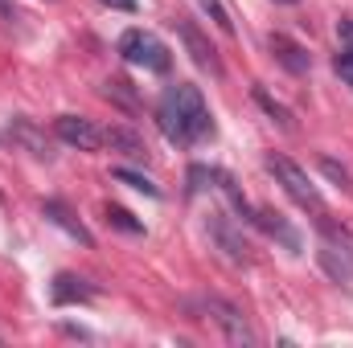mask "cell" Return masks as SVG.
Segmentation results:
<instances>
[{
	"mask_svg": "<svg viewBox=\"0 0 353 348\" xmlns=\"http://www.w3.org/2000/svg\"><path fill=\"white\" fill-rule=\"evenodd\" d=\"M337 37L345 41V50H353V21H337Z\"/></svg>",
	"mask_w": 353,
	"mask_h": 348,
	"instance_id": "7402d4cb",
	"label": "cell"
},
{
	"mask_svg": "<svg viewBox=\"0 0 353 348\" xmlns=\"http://www.w3.org/2000/svg\"><path fill=\"white\" fill-rule=\"evenodd\" d=\"M218 176V168H205V164H193L189 168V193H201V188H210V180Z\"/></svg>",
	"mask_w": 353,
	"mask_h": 348,
	"instance_id": "d6986e66",
	"label": "cell"
},
{
	"mask_svg": "<svg viewBox=\"0 0 353 348\" xmlns=\"http://www.w3.org/2000/svg\"><path fill=\"white\" fill-rule=\"evenodd\" d=\"M107 226H115V230H123V234H144V226H140L128 209H119V205H107Z\"/></svg>",
	"mask_w": 353,
	"mask_h": 348,
	"instance_id": "2e32d148",
	"label": "cell"
},
{
	"mask_svg": "<svg viewBox=\"0 0 353 348\" xmlns=\"http://www.w3.org/2000/svg\"><path fill=\"white\" fill-rule=\"evenodd\" d=\"M115 180H123V184H132V188H140V193H148V197H161V188L148 180L144 173H132V168H115Z\"/></svg>",
	"mask_w": 353,
	"mask_h": 348,
	"instance_id": "e0dca14e",
	"label": "cell"
},
{
	"mask_svg": "<svg viewBox=\"0 0 353 348\" xmlns=\"http://www.w3.org/2000/svg\"><path fill=\"white\" fill-rule=\"evenodd\" d=\"M210 238L226 250V259H234V262H247V242H243V234L222 217V213H214L210 217Z\"/></svg>",
	"mask_w": 353,
	"mask_h": 348,
	"instance_id": "9c48e42d",
	"label": "cell"
},
{
	"mask_svg": "<svg viewBox=\"0 0 353 348\" xmlns=\"http://www.w3.org/2000/svg\"><path fill=\"white\" fill-rule=\"evenodd\" d=\"M12 140H17V144H25V148H29L33 156H41V160L50 156V144H46V135H41V131H37L29 119H12Z\"/></svg>",
	"mask_w": 353,
	"mask_h": 348,
	"instance_id": "5bb4252c",
	"label": "cell"
},
{
	"mask_svg": "<svg viewBox=\"0 0 353 348\" xmlns=\"http://www.w3.org/2000/svg\"><path fill=\"white\" fill-rule=\"evenodd\" d=\"M119 54H123L132 66H144V70H152V74H165V70L173 66L169 45H165L157 33H148V29H128V33L119 37Z\"/></svg>",
	"mask_w": 353,
	"mask_h": 348,
	"instance_id": "3957f363",
	"label": "cell"
},
{
	"mask_svg": "<svg viewBox=\"0 0 353 348\" xmlns=\"http://www.w3.org/2000/svg\"><path fill=\"white\" fill-rule=\"evenodd\" d=\"M263 234H271V238H279L288 250H300V234L283 221V213H275V209H255V217H251Z\"/></svg>",
	"mask_w": 353,
	"mask_h": 348,
	"instance_id": "30bf717a",
	"label": "cell"
},
{
	"mask_svg": "<svg viewBox=\"0 0 353 348\" xmlns=\"http://www.w3.org/2000/svg\"><path fill=\"white\" fill-rule=\"evenodd\" d=\"M176 33H181V41H185V50H189V58L201 66V70H210V74H222V66H218V54H214V45L197 33V25L193 21H185V17H176Z\"/></svg>",
	"mask_w": 353,
	"mask_h": 348,
	"instance_id": "8992f818",
	"label": "cell"
},
{
	"mask_svg": "<svg viewBox=\"0 0 353 348\" xmlns=\"http://www.w3.org/2000/svg\"><path fill=\"white\" fill-rule=\"evenodd\" d=\"M316 259H321V266H325V274H329V279H337V283H350V287H353V246L325 242V246L316 250Z\"/></svg>",
	"mask_w": 353,
	"mask_h": 348,
	"instance_id": "ba28073f",
	"label": "cell"
},
{
	"mask_svg": "<svg viewBox=\"0 0 353 348\" xmlns=\"http://www.w3.org/2000/svg\"><path fill=\"white\" fill-rule=\"evenodd\" d=\"M50 295H54L58 307H66V303H87L90 295H94V287H87V279H79V274H58L54 287H50Z\"/></svg>",
	"mask_w": 353,
	"mask_h": 348,
	"instance_id": "8fae6325",
	"label": "cell"
},
{
	"mask_svg": "<svg viewBox=\"0 0 353 348\" xmlns=\"http://www.w3.org/2000/svg\"><path fill=\"white\" fill-rule=\"evenodd\" d=\"M255 102L263 107V111L275 119V123H279V127H288V131H292V115H288V107H283V102H275V98H271L263 87H255Z\"/></svg>",
	"mask_w": 353,
	"mask_h": 348,
	"instance_id": "9a60e30c",
	"label": "cell"
},
{
	"mask_svg": "<svg viewBox=\"0 0 353 348\" xmlns=\"http://www.w3.org/2000/svg\"><path fill=\"white\" fill-rule=\"evenodd\" d=\"M333 70L345 78V87H353V50H341V54L333 58Z\"/></svg>",
	"mask_w": 353,
	"mask_h": 348,
	"instance_id": "44dd1931",
	"label": "cell"
},
{
	"mask_svg": "<svg viewBox=\"0 0 353 348\" xmlns=\"http://www.w3.org/2000/svg\"><path fill=\"white\" fill-rule=\"evenodd\" d=\"M321 168H325V176H333V180H337V184H341L345 193H353V180H350V173H345V168H341L337 160H329V156H325V160H321Z\"/></svg>",
	"mask_w": 353,
	"mask_h": 348,
	"instance_id": "ffe728a7",
	"label": "cell"
},
{
	"mask_svg": "<svg viewBox=\"0 0 353 348\" xmlns=\"http://www.w3.org/2000/svg\"><path fill=\"white\" fill-rule=\"evenodd\" d=\"M54 135L62 140V144H70V148H79V152H99L107 140H103V131L83 119V115H58L54 119Z\"/></svg>",
	"mask_w": 353,
	"mask_h": 348,
	"instance_id": "5b68a950",
	"label": "cell"
},
{
	"mask_svg": "<svg viewBox=\"0 0 353 348\" xmlns=\"http://www.w3.org/2000/svg\"><path fill=\"white\" fill-rule=\"evenodd\" d=\"M201 8H205V17H210L222 33H234V21H230V12L222 8V0H201Z\"/></svg>",
	"mask_w": 353,
	"mask_h": 348,
	"instance_id": "ac0fdd59",
	"label": "cell"
},
{
	"mask_svg": "<svg viewBox=\"0 0 353 348\" xmlns=\"http://www.w3.org/2000/svg\"><path fill=\"white\" fill-rule=\"evenodd\" d=\"M267 173H271L275 180H279V184H283V193H288L296 205H304V209H312V213H325V201H321L316 184L308 180V173H304L300 164H292L288 156L271 152V156H267Z\"/></svg>",
	"mask_w": 353,
	"mask_h": 348,
	"instance_id": "7a4b0ae2",
	"label": "cell"
},
{
	"mask_svg": "<svg viewBox=\"0 0 353 348\" xmlns=\"http://www.w3.org/2000/svg\"><path fill=\"white\" fill-rule=\"evenodd\" d=\"M267 50L275 54V62H279V66H283L288 74H308V66H312L308 50H304L300 41L283 37V33H271V37H267Z\"/></svg>",
	"mask_w": 353,
	"mask_h": 348,
	"instance_id": "52a82bcc",
	"label": "cell"
},
{
	"mask_svg": "<svg viewBox=\"0 0 353 348\" xmlns=\"http://www.w3.org/2000/svg\"><path fill=\"white\" fill-rule=\"evenodd\" d=\"M103 140L111 144V152H119L128 160H148V148H144V140L132 127H111V131H103Z\"/></svg>",
	"mask_w": 353,
	"mask_h": 348,
	"instance_id": "4fadbf2b",
	"label": "cell"
},
{
	"mask_svg": "<svg viewBox=\"0 0 353 348\" xmlns=\"http://www.w3.org/2000/svg\"><path fill=\"white\" fill-rule=\"evenodd\" d=\"M201 307H205V316H210V320H214V324L226 332V340H230V345H255V332L247 328V316H243V312H239L230 299H218V295H210Z\"/></svg>",
	"mask_w": 353,
	"mask_h": 348,
	"instance_id": "277c9868",
	"label": "cell"
},
{
	"mask_svg": "<svg viewBox=\"0 0 353 348\" xmlns=\"http://www.w3.org/2000/svg\"><path fill=\"white\" fill-rule=\"evenodd\" d=\"M157 127L165 131V140L176 144V148H189L201 135H210L214 123H210V111H205L201 90L189 87V83L169 87L161 94V102H157Z\"/></svg>",
	"mask_w": 353,
	"mask_h": 348,
	"instance_id": "6da1fadb",
	"label": "cell"
},
{
	"mask_svg": "<svg viewBox=\"0 0 353 348\" xmlns=\"http://www.w3.org/2000/svg\"><path fill=\"white\" fill-rule=\"evenodd\" d=\"M283 4H296V0H283Z\"/></svg>",
	"mask_w": 353,
	"mask_h": 348,
	"instance_id": "cb8c5ba5",
	"label": "cell"
},
{
	"mask_svg": "<svg viewBox=\"0 0 353 348\" xmlns=\"http://www.w3.org/2000/svg\"><path fill=\"white\" fill-rule=\"evenodd\" d=\"M46 217H50L58 230H66L74 242H83V246H94L90 230L83 226V221H79V217H74V213H70V209H66V205H62V201H46Z\"/></svg>",
	"mask_w": 353,
	"mask_h": 348,
	"instance_id": "7c38bea8",
	"label": "cell"
},
{
	"mask_svg": "<svg viewBox=\"0 0 353 348\" xmlns=\"http://www.w3.org/2000/svg\"><path fill=\"white\" fill-rule=\"evenodd\" d=\"M103 4H111V8H119V12H136V0H103Z\"/></svg>",
	"mask_w": 353,
	"mask_h": 348,
	"instance_id": "603a6c76",
	"label": "cell"
}]
</instances>
